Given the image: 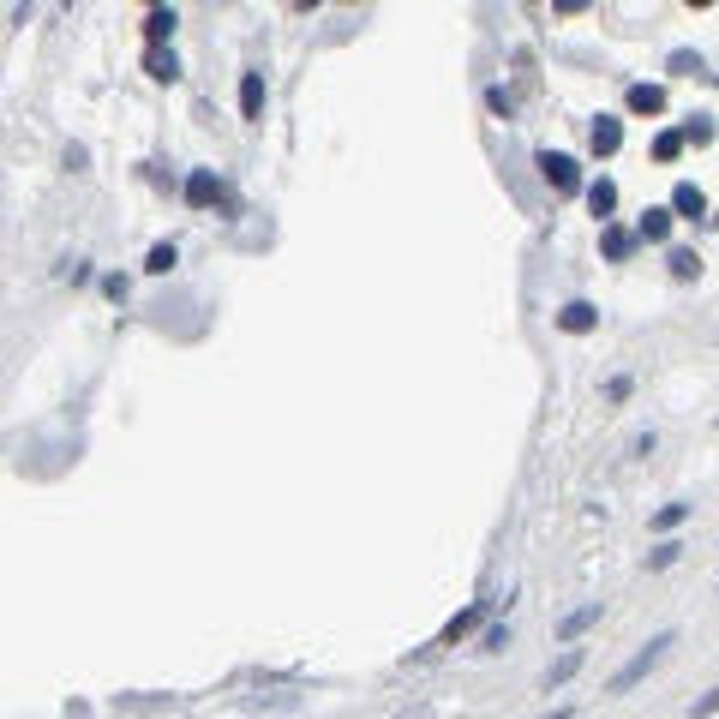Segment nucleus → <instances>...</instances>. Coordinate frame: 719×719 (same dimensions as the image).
Returning a JSON list of instances; mask_svg holds the SVG:
<instances>
[{
    "label": "nucleus",
    "instance_id": "1",
    "mask_svg": "<svg viewBox=\"0 0 719 719\" xmlns=\"http://www.w3.org/2000/svg\"><path fill=\"white\" fill-rule=\"evenodd\" d=\"M672 648H678V636H672V630H660V636H648V648H636V654H630V666H618L606 690H612V696H624V690H636V684H642V678H648V672H654V666H660V660H666Z\"/></svg>",
    "mask_w": 719,
    "mask_h": 719
},
{
    "label": "nucleus",
    "instance_id": "2",
    "mask_svg": "<svg viewBox=\"0 0 719 719\" xmlns=\"http://www.w3.org/2000/svg\"><path fill=\"white\" fill-rule=\"evenodd\" d=\"M540 174H546L552 192H588V186H582V162L564 156V150H540Z\"/></svg>",
    "mask_w": 719,
    "mask_h": 719
},
{
    "label": "nucleus",
    "instance_id": "3",
    "mask_svg": "<svg viewBox=\"0 0 719 719\" xmlns=\"http://www.w3.org/2000/svg\"><path fill=\"white\" fill-rule=\"evenodd\" d=\"M180 192H186V204H192V210H210V204H222V198H228V186H222V174H216V168H192Z\"/></svg>",
    "mask_w": 719,
    "mask_h": 719
},
{
    "label": "nucleus",
    "instance_id": "4",
    "mask_svg": "<svg viewBox=\"0 0 719 719\" xmlns=\"http://www.w3.org/2000/svg\"><path fill=\"white\" fill-rule=\"evenodd\" d=\"M588 150H594V156H618V150H624V120L600 114V120L588 126Z\"/></svg>",
    "mask_w": 719,
    "mask_h": 719
},
{
    "label": "nucleus",
    "instance_id": "5",
    "mask_svg": "<svg viewBox=\"0 0 719 719\" xmlns=\"http://www.w3.org/2000/svg\"><path fill=\"white\" fill-rule=\"evenodd\" d=\"M672 216L702 222V216H708V192H702L696 180H678V186H672Z\"/></svg>",
    "mask_w": 719,
    "mask_h": 719
},
{
    "label": "nucleus",
    "instance_id": "6",
    "mask_svg": "<svg viewBox=\"0 0 719 719\" xmlns=\"http://www.w3.org/2000/svg\"><path fill=\"white\" fill-rule=\"evenodd\" d=\"M672 204H654V210H642V222H636V240H648V246H666L672 240Z\"/></svg>",
    "mask_w": 719,
    "mask_h": 719
},
{
    "label": "nucleus",
    "instance_id": "7",
    "mask_svg": "<svg viewBox=\"0 0 719 719\" xmlns=\"http://www.w3.org/2000/svg\"><path fill=\"white\" fill-rule=\"evenodd\" d=\"M588 210L600 216V228H612V210H618V186L600 174V180H588Z\"/></svg>",
    "mask_w": 719,
    "mask_h": 719
},
{
    "label": "nucleus",
    "instance_id": "8",
    "mask_svg": "<svg viewBox=\"0 0 719 719\" xmlns=\"http://www.w3.org/2000/svg\"><path fill=\"white\" fill-rule=\"evenodd\" d=\"M174 24H180L174 6H150V12H144V36H150V48H162V42L174 36Z\"/></svg>",
    "mask_w": 719,
    "mask_h": 719
},
{
    "label": "nucleus",
    "instance_id": "9",
    "mask_svg": "<svg viewBox=\"0 0 719 719\" xmlns=\"http://www.w3.org/2000/svg\"><path fill=\"white\" fill-rule=\"evenodd\" d=\"M264 96H270V90H264V72H246V78H240V114H246V120H264Z\"/></svg>",
    "mask_w": 719,
    "mask_h": 719
},
{
    "label": "nucleus",
    "instance_id": "10",
    "mask_svg": "<svg viewBox=\"0 0 719 719\" xmlns=\"http://www.w3.org/2000/svg\"><path fill=\"white\" fill-rule=\"evenodd\" d=\"M624 102H630V114H666V90L660 84H630Z\"/></svg>",
    "mask_w": 719,
    "mask_h": 719
},
{
    "label": "nucleus",
    "instance_id": "11",
    "mask_svg": "<svg viewBox=\"0 0 719 719\" xmlns=\"http://www.w3.org/2000/svg\"><path fill=\"white\" fill-rule=\"evenodd\" d=\"M558 324H564L570 336H588V330L600 324V312H594V300H570V306L558 312Z\"/></svg>",
    "mask_w": 719,
    "mask_h": 719
},
{
    "label": "nucleus",
    "instance_id": "12",
    "mask_svg": "<svg viewBox=\"0 0 719 719\" xmlns=\"http://www.w3.org/2000/svg\"><path fill=\"white\" fill-rule=\"evenodd\" d=\"M144 72H150L156 84H174V78H180V54H174V48H150V54H144Z\"/></svg>",
    "mask_w": 719,
    "mask_h": 719
},
{
    "label": "nucleus",
    "instance_id": "13",
    "mask_svg": "<svg viewBox=\"0 0 719 719\" xmlns=\"http://www.w3.org/2000/svg\"><path fill=\"white\" fill-rule=\"evenodd\" d=\"M582 660H588L582 648H564V654H558V660L546 666V690H558V684H570V678L582 672Z\"/></svg>",
    "mask_w": 719,
    "mask_h": 719
},
{
    "label": "nucleus",
    "instance_id": "14",
    "mask_svg": "<svg viewBox=\"0 0 719 719\" xmlns=\"http://www.w3.org/2000/svg\"><path fill=\"white\" fill-rule=\"evenodd\" d=\"M600 252H606L612 264H624V258L636 252V234H630V228H600Z\"/></svg>",
    "mask_w": 719,
    "mask_h": 719
},
{
    "label": "nucleus",
    "instance_id": "15",
    "mask_svg": "<svg viewBox=\"0 0 719 719\" xmlns=\"http://www.w3.org/2000/svg\"><path fill=\"white\" fill-rule=\"evenodd\" d=\"M486 606H492V600H474V606H468L462 618H450V630H444V642H438V648H456V642H462V636H468V630H474V624L486 618Z\"/></svg>",
    "mask_w": 719,
    "mask_h": 719
},
{
    "label": "nucleus",
    "instance_id": "16",
    "mask_svg": "<svg viewBox=\"0 0 719 719\" xmlns=\"http://www.w3.org/2000/svg\"><path fill=\"white\" fill-rule=\"evenodd\" d=\"M594 624H600V600H588V606H576V612H570V618L558 624V636H564V642H576V636H582V630H594Z\"/></svg>",
    "mask_w": 719,
    "mask_h": 719
},
{
    "label": "nucleus",
    "instance_id": "17",
    "mask_svg": "<svg viewBox=\"0 0 719 719\" xmlns=\"http://www.w3.org/2000/svg\"><path fill=\"white\" fill-rule=\"evenodd\" d=\"M174 264H180V246H174V240H162V246H150V258H144V270H150V276H168Z\"/></svg>",
    "mask_w": 719,
    "mask_h": 719
},
{
    "label": "nucleus",
    "instance_id": "18",
    "mask_svg": "<svg viewBox=\"0 0 719 719\" xmlns=\"http://www.w3.org/2000/svg\"><path fill=\"white\" fill-rule=\"evenodd\" d=\"M666 264H672V276H678V282H696V276H702V258H696L690 246H672V258H666Z\"/></svg>",
    "mask_w": 719,
    "mask_h": 719
},
{
    "label": "nucleus",
    "instance_id": "19",
    "mask_svg": "<svg viewBox=\"0 0 719 719\" xmlns=\"http://www.w3.org/2000/svg\"><path fill=\"white\" fill-rule=\"evenodd\" d=\"M666 66H672V72H684V78H696V72H702V54H696V48H672V60H666Z\"/></svg>",
    "mask_w": 719,
    "mask_h": 719
},
{
    "label": "nucleus",
    "instance_id": "20",
    "mask_svg": "<svg viewBox=\"0 0 719 719\" xmlns=\"http://www.w3.org/2000/svg\"><path fill=\"white\" fill-rule=\"evenodd\" d=\"M678 150H684V132H660L654 138V162H678Z\"/></svg>",
    "mask_w": 719,
    "mask_h": 719
},
{
    "label": "nucleus",
    "instance_id": "21",
    "mask_svg": "<svg viewBox=\"0 0 719 719\" xmlns=\"http://www.w3.org/2000/svg\"><path fill=\"white\" fill-rule=\"evenodd\" d=\"M678 552H684L678 540H660V546L648 552V570H672V564H678Z\"/></svg>",
    "mask_w": 719,
    "mask_h": 719
},
{
    "label": "nucleus",
    "instance_id": "22",
    "mask_svg": "<svg viewBox=\"0 0 719 719\" xmlns=\"http://www.w3.org/2000/svg\"><path fill=\"white\" fill-rule=\"evenodd\" d=\"M684 144H696V150H702V144H714V120H702V114H696V120L684 126Z\"/></svg>",
    "mask_w": 719,
    "mask_h": 719
},
{
    "label": "nucleus",
    "instance_id": "23",
    "mask_svg": "<svg viewBox=\"0 0 719 719\" xmlns=\"http://www.w3.org/2000/svg\"><path fill=\"white\" fill-rule=\"evenodd\" d=\"M510 648V624H492L486 636H480V654H504Z\"/></svg>",
    "mask_w": 719,
    "mask_h": 719
},
{
    "label": "nucleus",
    "instance_id": "24",
    "mask_svg": "<svg viewBox=\"0 0 719 719\" xmlns=\"http://www.w3.org/2000/svg\"><path fill=\"white\" fill-rule=\"evenodd\" d=\"M684 516H690V504H666V510H660V516H654V528H678V522H684Z\"/></svg>",
    "mask_w": 719,
    "mask_h": 719
},
{
    "label": "nucleus",
    "instance_id": "25",
    "mask_svg": "<svg viewBox=\"0 0 719 719\" xmlns=\"http://www.w3.org/2000/svg\"><path fill=\"white\" fill-rule=\"evenodd\" d=\"M714 714H719V684L702 696V702H696V708H690V719H714Z\"/></svg>",
    "mask_w": 719,
    "mask_h": 719
},
{
    "label": "nucleus",
    "instance_id": "26",
    "mask_svg": "<svg viewBox=\"0 0 719 719\" xmlns=\"http://www.w3.org/2000/svg\"><path fill=\"white\" fill-rule=\"evenodd\" d=\"M102 294H108V300H126V276H102Z\"/></svg>",
    "mask_w": 719,
    "mask_h": 719
},
{
    "label": "nucleus",
    "instance_id": "27",
    "mask_svg": "<svg viewBox=\"0 0 719 719\" xmlns=\"http://www.w3.org/2000/svg\"><path fill=\"white\" fill-rule=\"evenodd\" d=\"M540 719H576V714H570V708H552V714H540Z\"/></svg>",
    "mask_w": 719,
    "mask_h": 719
}]
</instances>
